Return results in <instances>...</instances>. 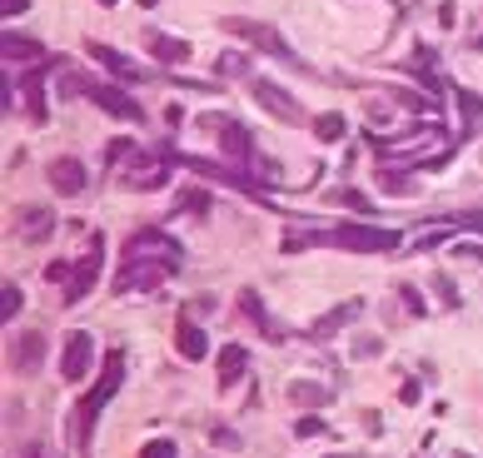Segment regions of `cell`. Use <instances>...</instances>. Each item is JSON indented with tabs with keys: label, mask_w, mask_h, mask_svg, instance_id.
Listing matches in <instances>:
<instances>
[{
	"label": "cell",
	"mask_w": 483,
	"mask_h": 458,
	"mask_svg": "<svg viewBox=\"0 0 483 458\" xmlns=\"http://www.w3.org/2000/svg\"><path fill=\"white\" fill-rule=\"evenodd\" d=\"M120 374H125V359H120V349H110V354H105V379L95 383V389H90L85 404H80V414H75V438L90 429V419H95V414H100V408L110 404V394L120 389Z\"/></svg>",
	"instance_id": "cell-1"
},
{
	"label": "cell",
	"mask_w": 483,
	"mask_h": 458,
	"mask_svg": "<svg viewBox=\"0 0 483 458\" xmlns=\"http://www.w3.org/2000/svg\"><path fill=\"white\" fill-rule=\"evenodd\" d=\"M249 95H255V105L269 110L274 120H284V125H305V105L294 100V95H284L274 80H249Z\"/></svg>",
	"instance_id": "cell-2"
},
{
	"label": "cell",
	"mask_w": 483,
	"mask_h": 458,
	"mask_svg": "<svg viewBox=\"0 0 483 458\" xmlns=\"http://www.w3.org/2000/svg\"><path fill=\"white\" fill-rule=\"evenodd\" d=\"M329 244H339V249H359V255H379V249H394L399 234L394 229H359V225H339L334 234H324Z\"/></svg>",
	"instance_id": "cell-3"
},
{
	"label": "cell",
	"mask_w": 483,
	"mask_h": 458,
	"mask_svg": "<svg viewBox=\"0 0 483 458\" xmlns=\"http://www.w3.org/2000/svg\"><path fill=\"white\" fill-rule=\"evenodd\" d=\"M219 26H225L229 36H240V40H249V45H259V51H269V55H280V60H289V45H284L280 30L265 26V20H240V15H229V20H219Z\"/></svg>",
	"instance_id": "cell-4"
},
{
	"label": "cell",
	"mask_w": 483,
	"mask_h": 458,
	"mask_svg": "<svg viewBox=\"0 0 483 458\" xmlns=\"http://www.w3.org/2000/svg\"><path fill=\"white\" fill-rule=\"evenodd\" d=\"M90 364H95V339H90L85 329H75V334H65V354H60V374L70 383L75 379H85L90 374Z\"/></svg>",
	"instance_id": "cell-5"
},
{
	"label": "cell",
	"mask_w": 483,
	"mask_h": 458,
	"mask_svg": "<svg viewBox=\"0 0 483 458\" xmlns=\"http://www.w3.org/2000/svg\"><path fill=\"white\" fill-rule=\"evenodd\" d=\"M51 229H55V209L51 204H26V209H15V234H20V240L40 244Z\"/></svg>",
	"instance_id": "cell-6"
},
{
	"label": "cell",
	"mask_w": 483,
	"mask_h": 458,
	"mask_svg": "<svg viewBox=\"0 0 483 458\" xmlns=\"http://www.w3.org/2000/svg\"><path fill=\"white\" fill-rule=\"evenodd\" d=\"M100 234H95V249H90L85 259H80V269L75 274H70V284H65V299H70V304H75V299H85L90 289H95V280H100Z\"/></svg>",
	"instance_id": "cell-7"
},
{
	"label": "cell",
	"mask_w": 483,
	"mask_h": 458,
	"mask_svg": "<svg viewBox=\"0 0 483 458\" xmlns=\"http://www.w3.org/2000/svg\"><path fill=\"white\" fill-rule=\"evenodd\" d=\"M130 259H150V255H160V259H170V265H179V249L160 234V229H140V234H130V249H125Z\"/></svg>",
	"instance_id": "cell-8"
},
{
	"label": "cell",
	"mask_w": 483,
	"mask_h": 458,
	"mask_svg": "<svg viewBox=\"0 0 483 458\" xmlns=\"http://www.w3.org/2000/svg\"><path fill=\"white\" fill-rule=\"evenodd\" d=\"M170 269L175 265H150V259H130L125 265V274H120V284H115V289L125 294V289H150V284H160L170 274Z\"/></svg>",
	"instance_id": "cell-9"
},
{
	"label": "cell",
	"mask_w": 483,
	"mask_h": 458,
	"mask_svg": "<svg viewBox=\"0 0 483 458\" xmlns=\"http://www.w3.org/2000/svg\"><path fill=\"white\" fill-rule=\"evenodd\" d=\"M85 95H90L95 105H105L110 114H120V120H140V105L130 100V95H120V90L100 85V80H90V85H85Z\"/></svg>",
	"instance_id": "cell-10"
},
{
	"label": "cell",
	"mask_w": 483,
	"mask_h": 458,
	"mask_svg": "<svg viewBox=\"0 0 483 458\" xmlns=\"http://www.w3.org/2000/svg\"><path fill=\"white\" fill-rule=\"evenodd\" d=\"M40 359H45V334L30 329V334H20V339L11 344V364H15L20 374H36Z\"/></svg>",
	"instance_id": "cell-11"
},
{
	"label": "cell",
	"mask_w": 483,
	"mask_h": 458,
	"mask_svg": "<svg viewBox=\"0 0 483 458\" xmlns=\"http://www.w3.org/2000/svg\"><path fill=\"white\" fill-rule=\"evenodd\" d=\"M45 175H51L55 194H80V190H85V165H80V160H70V154H65V160H55Z\"/></svg>",
	"instance_id": "cell-12"
},
{
	"label": "cell",
	"mask_w": 483,
	"mask_h": 458,
	"mask_svg": "<svg viewBox=\"0 0 483 458\" xmlns=\"http://www.w3.org/2000/svg\"><path fill=\"white\" fill-rule=\"evenodd\" d=\"M219 145H225L229 160H244L249 154V130L234 125V120H219Z\"/></svg>",
	"instance_id": "cell-13"
},
{
	"label": "cell",
	"mask_w": 483,
	"mask_h": 458,
	"mask_svg": "<svg viewBox=\"0 0 483 458\" xmlns=\"http://www.w3.org/2000/svg\"><path fill=\"white\" fill-rule=\"evenodd\" d=\"M150 55L154 60H165V65H185L190 60V45L175 40V36H150Z\"/></svg>",
	"instance_id": "cell-14"
},
{
	"label": "cell",
	"mask_w": 483,
	"mask_h": 458,
	"mask_svg": "<svg viewBox=\"0 0 483 458\" xmlns=\"http://www.w3.org/2000/svg\"><path fill=\"white\" fill-rule=\"evenodd\" d=\"M175 344H179V354H185V359H204V354H210V339H204L200 324H179Z\"/></svg>",
	"instance_id": "cell-15"
},
{
	"label": "cell",
	"mask_w": 483,
	"mask_h": 458,
	"mask_svg": "<svg viewBox=\"0 0 483 458\" xmlns=\"http://www.w3.org/2000/svg\"><path fill=\"white\" fill-rule=\"evenodd\" d=\"M329 389L324 383H309V379H294L289 383V404H309V408H319V404H329Z\"/></svg>",
	"instance_id": "cell-16"
},
{
	"label": "cell",
	"mask_w": 483,
	"mask_h": 458,
	"mask_svg": "<svg viewBox=\"0 0 483 458\" xmlns=\"http://www.w3.org/2000/svg\"><path fill=\"white\" fill-rule=\"evenodd\" d=\"M244 359H249V354H244L240 344L219 349V383H234V379H240V374H244Z\"/></svg>",
	"instance_id": "cell-17"
},
{
	"label": "cell",
	"mask_w": 483,
	"mask_h": 458,
	"mask_svg": "<svg viewBox=\"0 0 483 458\" xmlns=\"http://www.w3.org/2000/svg\"><path fill=\"white\" fill-rule=\"evenodd\" d=\"M90 51H95V60H100V65H110L115 75H125V80H140V70H135V60H125V55H115L110 45H90Z\"/></svg>",
	"instance_id": "cell-18"
},
{
	"label": "cell",
	"mask_w": 483,
	"mask_h": 458,
	"mask_svg": "<svg viewBox=\"0 0 483 458\" xmlns=\"http://www.w3.org/2000/svg\"><path fill=\"white\" fill-rule=\"evenodd\" d=\"M20 90H26L30 120H45V80H40V75H26V80H20Z\"/></svg>",
	"instance_id": "cell-19"
},
{
	"label": "cell",
	"mask_w": 483,
	"mask_h": 458,
	"mask_svg": "<svg viewBox=\"0 0 483 458\" xmlns=\"http://www.w3.org/2000/svg\"><path fill=\"white\" fill-rule=\"evenodd\" d=\"M374 185H379L384 194H414V179L399 175V170H379V175H374Z\"/></svg>",
	"instance_id": "cell-20"
},
{
	"label": "cell",
	"mask_w": 483,
	"mask_h": 458,
	"mask_svg": "<svg viewBox=\"0 0 483 458\" xmlns=\"http://www.w3.org/2000/svg\"><path fill=\"white\" fill-rule=\"evenodd\" d=\"M314 135H319V140H344V120H339V114H319Z\"/></svg>",
	"instance_id": "cell-21"
},
{
	"label": "cell",
	"mask_w": 483,
	"mask_h": 458,
	"mask_svg": "<svg viewBox=\"0 0 483 458\" xmlns=\"http://www.w3.org/2000/svg\"><path fill=\"white\" fill-rule=\"evenodd\" d=\"M215 70H219V75H244V70H249V60H244L240 51H225V55L215 60Z\"/></svg>",
	"instance_id": "cell-22"
},
{
	"label": "cell",
	"mask_w": 483,
	"mask_h": 458,
	"mask_svg": "<svg viewBox=\"0 0 483 458\" xmlns=\"http://www.w3.org/2000/svg\"><path fill=\"white\" fill-rule=\"evenodd\" d=\"M140 458H179V448L170 444V438H150V444L140 448Z\"/></svg>",
	"instance_id": "cell-23"
},
{
	"label": "cell",
	"mask_w": 483,
	"mask_h": 458,
	"mask_svg": "<svg viewBox=\"0 0 483 458\" xmlns=\"http://www.w3.org/2000/svg\"><path fill=\"white\" fill-rule=\"evenodd\" d=\"M179 204H185V215H204V209H210V194L204 190H185L179 194Z\"/></svg>",
	"instance_id": "cell-24"
},
{
	"label": "cell",
	"mask_w": 483,
	"mask_h": 458,
	"mask_svg": "<svg viewBox=\"0 0 483 458\" xmlns=\"http://www.w3.org/2000/svg\"><path fill=\"white\" fill-rule=\"evenodd\" d=\"M5 55H20V60H30V55H36V40H20V36H5Z\"/></svg>",
	"instance_id": "cell-25"
},
{
	"label": "cell",
	"mask_w": 483,
	"mask_h": 458,
	"mask_svg": "<svg viewBox=\"0 0 483 458\" xmlns=\"http://www.w3.org/2000/svg\"><path fill=\"white\" fill-rule=\"evenodd\" d=\"M20 304H26V299H20V289H15V284H5V319L20 314Z\"/></svg>",
	"instance_id": "cell-26"
},
{
	"label": "cell",
	"mask_w": 483,
	"mask_h": 458,
	"mask_svg": "<svg viewBox=\"0 0 483 458\" xmlns=\"http://www.w3.org/2000/svg\"><path fill=\"white\" fill-rule=\"evenodd\" d=\"M379 349H384L379 339H359V344H354V354H359V359H369V354H379Z\"/></svg>",
	"instance_id": "cell-27"
},
{
	"label": "cell",
	"mask_w": 483,
	"mask_h": 458,
	"mask_svg": "<svg viewBox=\"0 0 483 458\" xmlns=\"http://www.w3.org/2000/svg\"><path fill=\"white\" fill-rule=\"evenodd\" d=\"M215 444H219V448H240V438H234V429H219Z\"/></svg>",
	"instance_id": "cell-28"
},
{
	"label": "cell",
	"mask_w": 483,
	"mask_h": 458,
	"mask_svg": "<svg viewBox=\"0 0 483 458\" xmlns=\"http://www.w3.org/2000/svg\"><path fill=\"white\" fill-rule=\"evenodd\" d=\"M20 458H45V444H26L20 448Z\"/></svg>",
	"instance_id": "cell-29"
},
{
	"label": "cell",
	"mask_w": 483,
	"mask_h": 458,
	"mask_svg": "<svg viewBox=\"0 0 483 458\" xmlns=\"http://www.w3.org/2000/svg\"><path fill=\"white\" fill-rule=\"evenodd\" d=\"M469 45H473V51H483V20H479V26H473V36H469Z\"/></svg>",
	"instance_id": "cell-30"
},
{
	"label": "cell",
	"mask_w": 483,
	"mask_h": 458,
	"mask_svg": "<svg viewBox=\"0 0 483 458\" xmlns=\"http://www.w3.org/2000/svg\"><path fill=\"white\" fill-rule=\"evenodd\" d=\"M26 5H30V0H5V11H11V15H15V11H26Z\"/></svg>",
	"instance_id": "cell-31"
},
{
	"label": "cell",
	"mask_w": 483,
	"mask_h": 458,
	"mask_svg": "<svg viewBox=\"0 0 483 458\" xmlns=\"http://www.w3.org/2000/svg\"><path fill=\"white\" fill-rule=\"evenodd\" d=\"M469 225H473V229H483V215H469Z\"/></svg>",
	"instance_id": "cell-32"
},
{
	"label": "cell",
	"mask_w": 483,
	"mask_h": 458,
	"mask_svg": "<svg viewBox=\"0 0 483 458\" xmlns=\"http://www.w3.org/2000/svg\"><path fill=\"white\" fill-rule=\"evenodd\" d=\"M329 458H354V454H329Z\"/></svg>",
	"instance_id": "cell-33"
},
{
	"label": "cell",
	"mask_w": 483,
	"mask_h": 458,
	"mask_svg": "<svg viewBox=\"0 0 483 458\" xmlns=\"http://www.w3.org/2000/svg\"><path fill=\"white\" fill-rule=\"evenodd\" d=\"M100 5H115V0H100Z\"/></svg>",
	"instance_id": "cell-34"
},
{
	"label": "cell",
	"mask_w": 483,
	"mask_h": 458,
	"mask_svg": "<svg viewBox=\"0 0 483 458\" xmlns=\"http://www.w3.org/2000/svg\"><path fill=\"white\" fill-rule=\"evenodd\" d=\"M454 458H469V454H454Z\"/></svg>",
	"instance_id": "cell-35"
}]
</instances>
